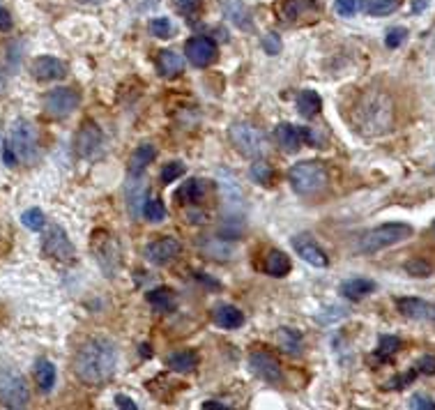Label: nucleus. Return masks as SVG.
<instances>
[{
    "label": "nucleus",
    "mask_w": 435,
    "mask_h": 410,
    "mask_svg": "<svg viewBox=\"0 0 435 410\" xmlns=\"http://www.w3.org/2000/svg\"><path fill=\"white\" fill-rule=\"evenodd\" d=\"M350 123L362 136L389 134L396 123V106L382 88H367L352 104Z\"/></svg>",
    "instance_id": "1"
},
{
    "label": "nucleus",
    "mask_w": 435,
    "mask_h": 410,
    "mask_svg": "<svg viewBox=\"0 0 435 410\" xmlns=\"http://www.w3.org/2000/svg\"><path fill=\"white\" fill-rule=\"evenodd\" d=\"M396 307L403 316L410 318V321H421V323L435 325V302H426V299H419V297H399Z\"/></svg>",
    "instance_id": "16"
},
{
    "label": "nucleus",
    "mask_w": 435,
    "mask_h": 410,
    "mask_svg": "<svg viewBox=\"0 0 435 410\" xmlns=\"http://www.w3.org/2000/svg\"><path fill=\"white\" fill-rule=\"evenodd\" d=\"M166 364L178 374H191L198 367V355L194 351H175L166 357Z\"/></svg>",
    "instance_id": "25"
},
{
    "label": "nucleus",
    "mask_w": 435,
    "mask_h": 410,
    "mask_svg": "<svg viewBox=\"0 0 435 410\" xmlns=\"http://www.w3.org/2000/svg\"><path fill=\"white\" fill-rule=\"evenodd\" d=\"M408 406L414 408V410H435V401L426 394H414Z\"/></svg>",
    "instance_id": "40"
},
{
    "label": "nucleus",
    "mask_w": 435,
    "mask_h": 410,
    "mask_svg": "<svg viewBox=\"0 0 435 410\" xmlns=\"http://www.w3.org/2000/svg\"><path fill=\"white\" fill-rule=\"evenodd\" d=\"M275 138H277V143L283 153H297L302 143H304V129H297L295 125L281 123L275 129Z\"/></svg>",
    "instance_id": "17"
},
{
    "label": "nucleus",
    "mask_w": 435,
    "mask_h": 410,
    "mask_svg": "<svg viewBox=\"0 0 435 410\" xmlns=\"http://www.w3.org/2000/svg\"><path fill=\"white\" fill-rule=\"evenodd\" d=\"M292 249H295V254H300L302 261H307L309 265H316V267L329 265L325 249H322L309 233H300V235L292 237Z\"/></svg>",
    "instance_id": "13"
},
{
    "label": "nucleus",
    "mask_w": 435,
    "mask_h": 410,
    "mask_svg": "<svg viewBox=\"0 0 435 410\" xmlns=\"http://www.w3.org/2000/svg\"><path fill=\"white\" fill-rule=\"evenodd\" d=\"M81 104V95L74 88H56L44 95V111L51 118L72 116Z\"/></svg>",
    "instance_id": "8"
},
{
    "label": "nucleus",
    "mask_w": 435,
    "mask_h": 410,
    "mask_svg": "<svg viewBox=\"0 0 435 410\" xmlns=\"http://www.w3.org/2000/svg\"><path fill=\"white\" fill-rule=\"evenodd\" d=\"M116 406H118V408H127V410H136V408H138V406L131 401L129 396H125V394H118V396H116Z\"/></svg>",
    "instance_id": "44"
},
{
    "label": "nucleus",
    "mask_w": 435,
    "mask_h": 410,
    "mask_svg": "<svg viewBox=\"0 0 435 410\" xmlns=\"http://www.w3.org/2000/svg\"><path fill=\"white\" fill-rule=\"evenodd\" d=\"M203 192H205L203 180H187V183L178 189L175 196H178V201H182V203H194V201H198L200 196H203Z\"/></svg>",
    "instance_id": "29"
},
{
    "label": "nucleus",
    "mask_w": 435,
    "mask_h": 410,
    "mask_svg": "<svg viewBox=\"0 0 435 410\" xmlns=\"http://www.w3.org/2000/svg\"><path fill=\"white\" fill-rule=\"evenodd\" d=\"M230 143L235 145L245 157L249 159H262L267 155V136L260 132L258 127L249 125V123H235L228 129Z\"/></svg>",
    "instance_id": "5"
},
{
    "label": "nucleus",
    "mask_w": 435,
    "mask_h": 410,
    "mask_svg": "<svg viewBox=\"0 0 435 410\" xmlns=\"http://www.w3.org/2000/svg\"><path fill=\"white\" fill-rule=\"evenodd\" d=\"M334 7H337V12L341 16H355L362 12V7H364V0H337L334 3Z\"/></svg>",
    "instance_id": "36"
},
{
    "label": "nucleus",
    "mask_w": 435,
    "mask_h": 410,
    "mask_svg": "<svg viewBox=\"0 0 435 410\" xmlns=\"http://www.w3.org/2000/svg\"><path fill=\"white\" fill-rule=\"evenodd\" d=\"M81 3H102V0H81Z\"/></svg>",
    "instance_id": "51"
},
{
    "label": "nucleus",
    "mask_w": 435,
    "mask_h": 410,
    "mask_svg": "<svg viewBox=\"0 0 435 410\" xmlns=\"http://www.w3.org/2000/svg\"><path fill=\"white\" fill-rule=\"evenodd\" d=\"M412 235V226L403 224V222H392V224H382L367 231L357 242V252L359 254H378L382 249L394 247L408 240Z\"/></svg>",
    "instance_id": "4"
},
{
    "label": "nucleus",
    "mask_w": 435,
    "mask_h": 410,
    "mask_svg": "<svg viewBox=\"0 0 435 410\" xmlns=\"http://www.w3.org/2000/svg\"><path fill=\"white\" fill-rule=\"evenodd\" d=\"M185 53L194 67H208L215 63V58H217V44H215V39L208 35H196L185 44Z\"/></svg>",
    "instance_id": "11"
},
{
    "label": "nucleus",
    "mask_w": 435,
    "mask_h": 410,
    "mask_svg": "<svg viewBox=\"0 0 435 410\" xmlns=\"http://www.w3.org/2000/svg\"><path fill=\"white\" fill-rule=\"evenodd\" d=\"M12 26H14L12 14H9L7 9L0 5V30H3V33H9V30H12Z\"/></svg>",
    "instance_id": "43"
},
{
    "label": "nucleus",
    "mask_w": 435,
    "mask_h": 410,
    "mask_svg": "<svg viewBox=\"0 0 435 410\" xmlns=\"http://www.w3.org/2000/svg\"><path fill=\"white\" fill-rule=\"evenodd\" d=\"M7 145L14 150L19 162L33 164L39 157V141H37V129L28 120H16L9 129V141Z\"/></svg>",
    "instance_id": "6"
},
{
    "label": "nucleus",
    "mask_w": 435,
    "mask_h": 410,
    "mask_svg": "<svg viewBox=\"0 0 435 410\" xmlns=\"http://www.w3.org/2000/svg\"><path fill=\"white\" fill-rule=\"evenodd\" d=\"M175 3H178L182 14L191 16V14H196L198 9H200V3H203V0H175Z\"/></svg>",
    "instance_id": "42"
},
{
    "label": "nucleus",
    "mask_w": 435,
    "mask_h": 410,
    "mask_svg": "<svg viewBox=\"0 0 435 410\" xmlns=\"http://www.w3.org/2000/svg\"><path fill=\"white\" fill-rule=\"evenodd\" d=\"M251 178L256 180L258 185H270L272 178H275V171H272V166L267 162H262V159H256L254 166H251Z\"/></svg>",
    "instance_id": "33"
},
{
    "label": "nucleus",
    "mask_w": 435,
    "mask_h": 410,
    "mask_svg": "<svg viewBox=\"0 0 435 410\" xmlns=\"http://www.w3.org/2000/svg\"><path fill=\"white\" fill-rule=\"evenodd\" d=\"M403 5V0H367V9L371 16H387L394 14Z\"/></svg>",
    "instance_id": "30"
},
{
    "label": "nucleus",
    "mask_w": 435,
    "mask_h": 410,
    "mask_svg": "<svg viewBox=\"0 0 435 410\" xmlns=\"http://www.w3.org/2000/svg\"><path fill=\"white\" fill-rule=\"evenodd\" d=\"M180 252H182L180 240H175V237H159V240H155V242H150L145 247V258L153 265L164 267L168 263H173L175 258L180 256Z\"/></svg>",
    "instance_id": "12"
},
{
    "label": "nucleus",
    "mask_w": 435,
    "mask_h": 410,
    "mask_svg": "<svg viewBox=\"0 0 435 410\" xmlns=\"http://www.w3.org/2000/svg\"><path fill=\"white\" fill-rule=\"evenodd\" d=\"M414 369H417V374L433 376L435 374V355H424L419 362L414 364Z\"/></svg>",
    "instance_id": "41"
},
{
    "label": "nucleus",
    "mask_w": 435,
    "mask_h": 410,
    "mask_svg": "<svg viewBox=\"0 0 435 410\" xmlns=\"http://www.w3.org/2000/svg\"><path fill=\"white\" fill-rule=\"evenodd\" d=\"M0 401L7 408H26L30 401L26 378L14 369H0Z\"/></svg>",
    "instance_id": "7"
},
{
    "label": "nucleus",
    "mask_w": 435,
    "mask_h": 410,
    "mask_svg": "<svg viewBox=\"0 0 435 410\" xmlns=\"http://www.w3.org/2000/svg\"><path fill=\"white\" fill-rule=\"evenodd\" d=\"M155 157H157V148L155 145H150V143L138 145L129 157V175L131 178H140L145 168L155 162Z\"/></svg>",
    "instance_id": "20"
},
{
    "label": "nucleus",
    "mask_w": 435,
    "mask_h": 410,
    "mask_svg": "<svg viewBox=\"0 0 435 410\" xmlns=\"http://www.w3.org/2000/svg\"><path fill=\"white\" fill-rule=\"evenodd\" d=\"M140 355H145V357H150V355H153V351H150V348H148V344H143V346H140Z\"/></svg>",
    "instance_id": "49"
},
{
    "label": "nucleus",
    "mask_w": 435,
    "mask_h": 410,
    "mask_svg": "<svg viewBox=\"0 0 435 410\" xmlns=\"http://www.w3.org/2000/svg\"><path fill=\"white\" fill-rule=\"evenodd\" d=\"M401 351V339L394 337V334H382L378 339V348H376V357L378 362H387V359H392V355H396Z\"/></svg>",
    "instance_id": "28"
},
{
    "label": "nucleus",
    "mask_w": 435,
    "mask_h": 410,
    "mask_svg": "<svg viewBox=\"0 0 435 410\" xmlns=\"http://www.w3.org/2000/svg\"><path fill=\"white\" fill-rule=\"evenodd\" d=\"M189 217H191V222H205V212H194V210H189Z\"/></svg>",
    "instance_id": "46"
},
{
    "label": "nucleus",
    "mask_w": 435,
    "mask_h": 410,
    "mask_svg": "<svg viewBox=\"0 0 435 410\" xmlns=\"http://www.w3.org/2000/svg\"><path fill=\"white\" fill-rule=\"evenodd\" d=\"M21 224L26 228H30V231H42V228L46 226V217L39 207H30L21 215Z\"/></svg>",
    "instance_id": "31"
},
{
    "label": "nucleus",
    "mask_w": 435,
    "mask_h": 410,
    "mask_svg": "<svg viewBox=\"0 0 435 410\" xmlns=\"http://www.w3.org/2000/svg\"><path fill=\"white\" fill-rule=\"evenodd\" d=\"M30 74H33L37 81L48 83V81H60V78L67 76V65L63 60H58L53 56H39L30 65Z\"/></svg>",
    "instance_id": "15"
},
{
    "label": "nucleus",
    "mask_w": 435,
    "mask_h": 410,
    "mask_svg": "<svg viewBox=\"0 0 435 410\" xmlns=\"http://www.w3.org/2000/svg\"><path fill=\"white\" fill-rule=\"evenodd\" d=\"M148 302L153 304L157 312H173V309H175V293L166 286H159V288H153V291L148 293Z\"/></svg>",
    "instance_id": "27"
},
{
    "label": "nucleus",
    "mask_w": 435,
    "mask_h": 410,
    "mask_svg": "<svg viewBox=\"0 0 435 410\" xmlns=\"http://www.w3.org/2000/svg\"><path fill=\"white\" fill-rule=\"evenodd\" d=\"M35 383L37 387L42 389V392H51L53 385H56V367L51 359H37V364H35Z\"/></svg>",
    "instance_id": "24"
},
{
    "label": "nucleus",
    "mask_w": 435,
    "mask_h": 410,
    "mask_svg": "<svg viewBox=\"0 0 435 410\" xmlns=\"http://www.w3.org/2000/svg\"><path fill=\"white\" fill-rule=\"evenodd\" d=\"M408 39V30L406 28H389L387 30V37H384V44H387V48H399L403 42Z\"/></svg>",
    "instance_id": "37"
},
{
    "label": "nucleus",
    "mask_w": 435,
    "mask_h": 410,
    "mask_svg": "<svg viewBox=\"0 0 435 410\" xmlns=\"http://www.w3.org/2000/svg\"><path fill=\"white\" fill-rule=\"evenodd\" d=\"M148 30L153 33L155 37H161V39H168L170 35H173V24H170V19L166 16H157L150 21Z\"/></svg>",
    "instance_id": "34"
},
{
    "label": "nucleus",
    "mask_w": 435,
    "mask_h": 410,
    "mask_svg": "<svg viewBox=\"0 0 435 410\" xmlns=\"http://www.w3.org/2000/svg\"><path fill=\"white\" fill-rule=\"evenodd\" d=\"M42 252L46 256L56 258V261H63V263L76 261V249H74L72 242H69V237H67L63 226L48 228L46 235H44V242H42Z\"/></svg>",
    "instance_id": "9"
},
{
    "label": "nucleus",
    "mask_w": 435,
    "mask_h": 410,
    "mask_svg": "<svg viewBox=\"0 0 435 410\" xmlns=\"http://www.w3.org/2000/svg\"><path fill=\"white\" fill-rule=\"evenodd\" d=\"M373 291H376V282H371V279H362V277L348 279V282L341 284V295L346 299H352V302H359V299L371 295Z\"/></svg>",
    "instance_id": "21"
},
{
    "label": "nucleus",
    "mask_w": 435,
    "mask_h": 410,
    "mask_svg": "<svg viewBox=\"0 0 435 410\" xmlns=\"http://www.w3.org/2000/svg\"><path fill=\"white\" fill-rule=\"evenodd\" d=\"M277 344L283 353H288L292 357L302 353V337H300V332H295V329H290V327L277 329Z\"/></svg>",
    "instance_id": "26"
},
{
    "label": "nucleus",
    "mask_w": 435,
    "mask_h": 410,
    "mask_svg": "<svg viewBox=\"0 0 435 410\" xmlns=\"http://www.w3.org/2000/svg\"><path fill=\"white\" fill-rule=\"evenodd\" d=\"M290 267H292L290 258H288V254H283L281 249H270L265 258H262V272L270 277H277V279L286 277L290 272Z\"/></svg>",
    "instance_id": "19"
},
{
    "label": "nucleus",
    "mask_w": 435,
    "mask_h": 410,
    "mask_svg": "<svg viewBox=\"0 0 435 410\" xmlns=\"http://www.w3.org/2000/svg\"><path fill=\"white\" fill-rule=\"evenodd\" d=\"M406 270H408V275H412V277H431L433 275V267L426 261H417V258L410 261V263H406Z\"/></svg>",
    "instance_id": "39"
},
{
    "label": "nucleus",
    "mask_w": 435,
    "mask_h": 410,
    "mask_svg": "<svg viewBox=\"0 0 435 410\" xmlns=\"http://www.w3.org/2000/svg\"><path fill=\"white\" fill-rule=\"evenodd\" d=\"M249 369H251V374L265 383H281L283 381L281 364L270 353H262V351L251 353L249 355Z\"/></svg>",
    "instance_id": "14"
},
{
    "label": "nucleus",
    "mask_w": 435,
    "mask_h": 410,
    "mask_svg": "<svg viewBox=\"0 0 435 410\" xmlns=\"http://www.w3.org/2000/svg\"><path fill=\"white\" fill-rule=\"evenodd\" d=\"M260 44H262V51L270 53V56H277L281 51V37L277 33H267L265 37L260 39Z\"/></svg>",
    "instance_id": "38"
},
{
    "label": "nucleus",
    "mask_w": 435,
    "mask_h": 410,
    "mask_svg": "<svg viewBox=\"0 0 435 410\" xmlns=\"http://www.w3.org/2000/svg\"><path fill=\"white\" fill-rule=\"evenodd\" d=\"M433 171H435V166H433Z\"/></svg>",
    "instance_id": "53"
},
{
    "label": "nucleus",
    "mask_w": 435,
    "mask_h": 410,
    "mask_svg": "<svg viewBox=\"0 0 435 410\" xmlns=\"http://www.w3.org/2000/svg\"><path fill=\"white\" fill-rule=\"evenodd\" d=\"M3 159H5V164H7V166H14V164L19 162L16 155H14V150L9 148L7 143H5V148H3Z\"/></svg>",
    "instance_id": "45"
},
{
    "label": "nucleus",
    "mask_w": 435,
    "mask_h": 410,
    "mask_svg": "<svg viewBox=\"0 0 435 410\" xmlns=\"http://www.w3.org/2000/svg\"><path fill=\"white\" fill-rule=\"evenodd\" d=\"M212 321L221 329H237L245 325V314L232 304H219L212 309Z\"/></svg>",
    "instance_id": "18"
},
{
    "label": "nucleus",
    "mask_w": 435,
    "mask_h": 410,
    "mask_svg": "<svg viewBox=\"0 0 435 410\" xmlns=\"http://www.w3.org/2000/svg\"><path fill=\"white\" fill-rule=\"evenodd\" d=\"M5 88V74H3V69H0V90Z\"/></svg>",
    "instance_id": "50"
},
{
    "label": "nucleus",
    "mask_w": 435,
    "mask_h": 410,
    "mask_svg": "<svg viewBox=\"0 0 435 410\" xmlns=\"http://www.w3.org/2000/svg\"><path fill=\"white\" fill-rule=\"evenodd\" d=\"M433 233H435V222H433Z\"/></svg>",
    "instance_id": "52"
},
{
    "label": "nucleus",
    "mask_w": 435,
    "mask_h": 410,
    "mask_svg": "<svg viewBox=\"0 0 435 410\" xmlns=\"http://www.w3.org/2000/svg\"><path fill=\"white\" fill-rule=\"evenodd\" d=\"M429 3V0H417V3H414V12H421V9H424V5H426Z\"/></svg>",
    "instance_id": "48"
},
{
    "label": "nucleus",
    "mask_w": 435,
    "mask_h": 410,
    "mask_svg": "<svg viewBox=\"0 0 435 410\" xmlns=\"http://www.w3.org/2000/svg\"><path fill=\"white\" fill-rule=\"evenodd\" d=\"M297 111L302 118H316L320 113V108H322V99L320 95L316 93V90H302V93L297 95Z\"/></svg>",
    "instance_id": "23"
},
{
    "label": "nucleus",
    "mask_w": 435,
    "mask_h": 410,
    "mask_svg": "<svg viewBox=\"0 0 435 410\" xmlns=\"http://www.w3.org/2000/svg\"><path fill=\"white\" fill-rule=\"evenodd\" d=\"M143 215L148 222H161V219H166V207L161 201H157V198H150L143 205Z\"/></svg>",
    "instance_id": "35"
},
{
    "label": "nucleus",
    "mask_w": 435,
    "mask_h": 410,
    "mask_svg": "<svg viewBox=\"0 0 435 410\" xmlns=\"http://www.w3.org/2000/svg\"><path fill=\"white\" fill-rule=\"evenodd\" d=\"M157 69L164 78H175L185 69V58L175 51H161L157 58Z\"/></svg>",
    "instance_id": "22"
},
{
    "label": "nucleus",
    "mask_w": 435,
    "mask_h": 410,
    "mask_svg": "<svg viewBox=\"0 0 435 410\" xmlns=\"http://www.w3.org/2000/svg\"><path fill=\"white\" fill-rule=\"evenodd\" d=\"M118 351L104 337L88 339L74 355V374L86 385H104L116 374Z\"/></svg>",
    "instance_id": "2"
},
{
    "label": "nucleus",
    "mask_w": 435,
    "mask_h": 410,
    "mask_svg": "<svg viewBox=\"0 0 435 410\" xmlns=\"http://www.w3.org/2000/svg\"><path fill=\"white\" fill-rule=\"evenodd\" d=\"M203 408H219V410H226V406H224V404H215V401H208V404H203Z\"/></svg>",
    "instance_id": "47"
},
{
    "label": "nucleus",
    "mask_w": 435,
    "mask_h": 410,
    "mask_svg": "<svg viewBox=\"0 0 435 410\" xmlns=\"http://www.w3.org/2000/svg\"><path fill=\"white\" fill-rule=\"evenodd\" d=\"M288 180H290L292 189H295V194L304 196V198L320 196L329 185L327 168L320 162H297L290 168Z\"/></svg>",
    "instance_id": "3"
},
{
    "label": "nucleus",
    "mask_w": 435,
    "mask_h": 410,
    "mask_svg": "<svg viewBox=\"0 0 435 410\" xmlns=\"http://www.w3.org/2000/svg\"><path fill=\"white\" fill-rule=\"evenodd\" d=\"M102 143H104L102 129H99V127L93 123V120H86V123L81 125L78 132H76L74 153H76V157H81V159H90V157H95L99 150H102Z\"/></svg>",
    "instance_id": "10"
},
{
    "label": "nucleus",
    "mask_w": 435,
    "mask_h": 410,
    "mask_svg": "<svg viewBox=\"0 0 435 410\" xmlns=\"http://www.w3.org/2000/svg\"><path fill=\"white\" fill-rule=\"evenodd\" d=\"M185 173H187V166L182 162H168L166 166H161L159 178L164 185H170V183H175V180H180Z\"/></svg>",
    "instance_id": "32"
}]
</instances>
